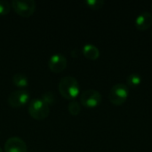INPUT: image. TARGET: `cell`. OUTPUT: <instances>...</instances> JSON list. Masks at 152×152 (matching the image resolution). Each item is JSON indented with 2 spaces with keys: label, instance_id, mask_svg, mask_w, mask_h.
I'll list each match as a JSON object with an SVG mask.
<instances>
[{
  "label": "cell",
  "instance_id": "15",
  "mask_svg": "<svg viewBox=\"0 0 152 152\" xmlns=\"http://www.w3.org/2000/svg\"><path fill=\"white\" fill-rule=\"evenodd\" d=\"M85 4L93 10H99L104 5V1L102 0H86Z\"/></svg>",
  "mask_w": 152,
  "mask_h": 152
},
{
  "label": "cell",
  "instance_id": "18",
  "mask_svg": "<svg viewBox=\"0 0 152 152\" xmlns=\"http://www.w3.org/2000/svg\"><path fill=\"white\" fill-rule=\"evenodd\" d=\"M0 152H3V151H2V149L0 148Z\"/></svg>",
  "mask_w": 152,
  "mask_h": 152
},
{
  "label": "cell",
  "instance_id": "17",
  "mask_svg": "<svg viewBox=\"0 0 152 152\" xmlns=\"http://www.w3.org/2000/svg\"><path fill=\"white\" fill-rule=\"evenodd\" d=\"M71 54H72V56H73V57H77V56H78V54H79V53H77V49H74V50H72Z\"/></svg>",
  "mask_w": 152,
  "mask_h": 152
},
{
  "label": "cell",
  "instance_id": "5",
  "mask_svg": "<svg viewBox=\"0 0 152 152\" xmlns=\"http://www.w3.org/2000/svg\"><path fill=\"white\" fill-rule=\"evenodd\" d=\"M80 102L86 108H96L102 102V94L94 89L85 90L80 95Z\"/></svg>",
  "mask_w": 152,
  "mask_h": 152
},
{
  "label": "cell",
  "instance_id": "3",
  "mask_svg": "<svg viewBox=\"0 0 152 152\" xmlns=\"http://www.w3.org/2000/svg\"><path fill=\"white\" fill-rule=\"evenodd\" d=\"M129 96V89L124 84H117L112 86L109 94L110 102L115 106L123 105Z\"/></svg>",
  "mask_w": 152,
  "mask_h": 152
},
{
  "label": "cell",
  "instance_id": "4",
  "mask_svg": "<svg viewBox=\"0 0 152 152\" xmlns=\"http://www.w3.org/2000/svg\"><path fill=\"white\" fill-rule=\"evenodd\" d=\"M12 7L19 15L29 17L36 10V2L34 0H12Z\"/></svg>",
  "mask_w": 152,
  "mask_h": 152
},
{
  "label": "cell",
  "instance_id": "14",
  "mask_svg": "<svg viewBox=\"0 0 152 152\" xmlns=\"http://www.w3.org/2000/svg\"><path fill=\"white\" fill-rule=\"evenodd\" d=\"M41 99L49 106V105H52L55 102V95L53 92L51 91H47V92H45L42 94L41 95Z\"/></svg>",
  "mask_w": 152,
  "mask_h": 152
},
{
  "label": "cell",
  "instance_id": "1",
  "mask_svg": "<svg viewBox=\"0 0 152 152\" xmlns=\"http://www.w3.org/2000/svg\"><path fill=\"white\" fill-rule=\"evenodd\" d=\"M79 83L71 76L62 77L59 83L60 94L68 100H74L79 94Z\"/></svg>",
  "mask_w": 152,
  "mask_h": 152
},
{
  "label": "cell",
  "instance_id": "8",
  "mask_svg": "<svg viewBox=\"0 0 152 152\" xmlns=\"http://www.w3.org/2000/svg\"><path fill=\"white\" fill-rule=\"evenodd\" d=\"M67 66V59L61 53L52 55L48 61V67L53 72H61Z\"/></svg>",
  "mask_w": 152,
  "mask_h": 152
},
{
  "label": "cell",
  "instance_id": "9",
  "mask_svg": "<svg viewBox=\"0 0 152 152\" xmlns=\"http://www.w3.org/2000/svg\"><path fill=\"white\" fill-rule=\"evenodd\" d=\"M152 25V14L144 12L137 16L135 20V26L139 30H146Z\"/></svg>",
  "mask_w": 152,
  "mask_h": 152
},
{
  "label": "cell",
  "instance_id": "7",
  "mask_svg": "<svg viewBox=\"0 0 152 152\" xmlns=\"http://www.w3.org/2000/svg\"><path fill=\"white\" fill-rule=\"evenodd\" d=\"M5 152H27L28 147L26 142L20 137L12 136L6 140L4 143Z\"/></svg>",
  "mask_w": 152,
  "mask_h": 152
},
{
  "label": "cell",
  "instance_id": "12",
  "mask_svg": "<svg viewBox=\"0 0 152 152\" xmlns=\"http://www.w3.org/2000/svg\"><path fill=\"white\" fill-rule=\"evenodd\" d=\"M141 83H142V77L137 73H133L129 75L127 77V86H129L130 87L135 88L139 86Z\"/></svg>",
  "mask_w": 152,
  "mask_h": 152
},
{
  "label": "cell",
  "instance_id": "16",
  "mask_svg": "<svg viewBox=\"0 0 152 152\" xmlns=\"http://www.w3.org/2000/svg\"><path fill=\"white\" fill-rule=\"evenodd\" d=\"M11 5L6 0H0V15H5L10 12Z\"/></svg>",
  "mask_w": 152,
  "mask_h": 152
},
{
  "label": "cell",
  "instance_id": "10",
  "mask_svg": "<svg viewBox=\"0 0 152 152\" xmlns=\"http://www.w3.org/2000/svg\"><path fill=\"white\" fill-rule=\"evenodd\" d=\"M83 54L89 60L95 61L100 57V50L92 44H86L82 49Z\"/></svg>",
  "mask_w": 152,
  "mask_h": 152
},
{
  "label": "cell",
  "instance_id": "11",
  "mask_svg": "<svg viewBox=\"0 0 152 152\" xmlns=\"http://www.w3.org/2000/svg\"><path fill=\"white\" fill-rule=\"evenodd\" d=\"M12 83L17 87H26L28 85V79L27 76L21 72H17L12 76Z\"/></svg>",
  "mask_w": 152,
  "mask_h": 152
},
{
  "label": "cell",
  "instance_id": "19",
  "mask_svg": "<svg viewBox=\"0 0 152 152\" xmlns=\"http://www.w3.org/2000/svg\"><path fill=\"white\" fill-rule=\"evenodd\" d=\"M151 8H152V4H151Z\"/></svg>",
  "mask_w": 152,
  "mask_h": 152
},
{
  "label": "cell",
  "instance_id": "2",
  "mask_svg": "<svg viewBox=\"0 0 152 152\" xmlns=\"http://www.w3.org/2000/svg\"><path fill=\"white\" fill-rule=\"evenodd\" d=\"M28 110L29 115L37 120L45 119L50 113L49 106L42 99L39 98L33 99L29 102Z\"/></svg>",
  "mask_w": 152,
  "mask_h": 152
},
{
  "label": "cell",
  "instance_id": "6",
  "mask_svg": "<svg viewBox=\"0 0 152 152\" xmlns=\"http://www.w3.org/2000/svg\"><path fill=\"white\" fill-rule=\"evenodd\" d=\"M29 100V94L28 91L19 89L12 91L7 99L9 105L12 108H20L24 106Z\"/></svg>",
  "mask_w": 152,
  "mask_h": 152
},
{
  "label": "cell",
  "instance_id": "13",
  "mask_svg": "<svg viewBox=\"0 0 152 152\" xmlns=\"http://www.w3.org/2000/svg\"><path fill=\"white\" fill-rule=\"evenodd\" d=\"M68 110L69 111V113L73 116H77L80 113L81 111V106L80 103L76 101V100H72L69 102V105H68Z\"/></svg>",
  "mask_w": 152,
  "mask_h": 152
}]
</instances>
